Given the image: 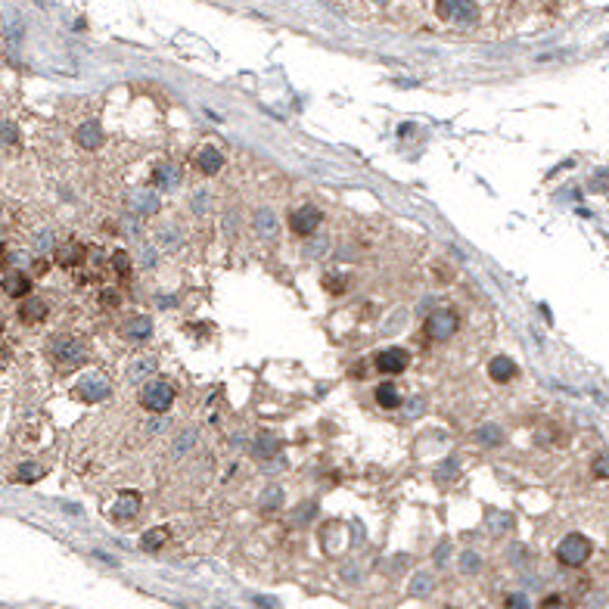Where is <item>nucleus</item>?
<instances>
[{
    "label": "nucleus",
    "instance_id": "nucleus-1",
    "mask_svg": "<svg viewBox=\"0 0 609 609\" xmlns=\"http://www.w3.org/2000/svg\"><path fill=\"white\" fill-rule=\"evenodd\" d=\"M591 541L584 535H578V532H572V535H566L560 541V547H556V556H560L562 566H584L591 556Z\"/></svg>",
    "mask_w": 609,
    "mask_h": 609
},
{
    "label": "nucleus",
    "instance_id": "nucleus-2",
    "mask_svg": "<svg viewBox=\"0 0 609 609\" xmlns=\"http://www.w3.org/2000/svg\"><path fill=\"white\" fill-rule=\"evenodd\" d=\"M171 401H174V389H171V383H165V379H153V383L143 389V407H146V411L165 413L171 407Z\"/></svg>",
    "mask_w": 609,
    "mask_h": 609
},
{
    "label": "nucleus",
    "instance_id": "nucleus-3",
    "mask_svg": "<svg viewBox=\"0 0 609 609\" xmlns=\"http://www.w3.org/2000/svg\"><path fill=\"white\" fill-rule=\"evenodd\" d=\"M426 339H432V342H445V339H451L454 336V330H457V314L454 311H432L426 318Z\"/></svg>",
    "mask_w": 609,
    "mask_h": 609
},
{
    "label": "nucleus",
    "instance_id": "nucleus-4",
    "mask_svg": "<svg viewBox=\"0 0 609 609\" xmlns=\"http://www.w3.org/2000/svg\"><path fill=\"white\" fill-rule=\"evenodd\" d=\"M289 227L296 237H311L320 227V209L318 205H298V211H292Z\"/></svg>",
    "mask_w": 609,
    "mask_h": 609
},
{
    "label": "nucleus",
    "instance_id": "nucleus-5",
    "mask_svg": "<svg viewBox=\"0 0 609 609\" xmlns=\"http://www.w3.org/2000/svg\"><path fill=\"white\" fill-rule=\"evenodd\" d=\"M78 395L84 401H90V404H96L100 398L109 395V379L103 373H88L84 379H78Z\"/></svg>",
    "mask_w": 609,
    "mask_h": 609
},
{
    "label": "nucleus",
    "instance_id": "nucleus-6",
    "mask_svg": "<svg viewBox=\"0 0 609 609\" xmlns=\"http://www.w3.org/2000/svg\"><path fill=\"white\" fill-rule=\"evenodd\" d=\"M50 354H56V361H62V364L75 367V364H81L84 361V346L81 342H75V339H53Z\"/></svg>",
    "mask_w": 609,
    "mask_h": 609
},
{
    "label": "nucleus",
    "instance_id": "nucleus-7",
    "mask_svg": "<svg viewBox=\"0 0 609 609\" xmlns=\"http://www.w3.org/2000/svg\"><path fill=\"white\" fill-rule=\"evenodd\" d=\"M411 364V354L404 352V348H386V352H379L376 354V370L379 373H401L404 367Z\"/></svg>",
    "mask_w": 609,
    "mask_h": 609
},
{
    "label": "nucleus",
    "instance_id": "nucleus-8",
    "mask_svg": "<svg viewBox=\"0 0 609 609\" xmlns=\"http://www.w3.org/2000/svg\"><path fill=\"white\" fill-rule=\"evenodd\" d=\"M439 13L454 22H469L476 16L473 0H439Z\"/></svg>",
    "mask_w": 609,
    "mask_h": 609
},
{
    "label": "nucleus",
    "instance_id": "nucleus-9",
    "mask_svg": "<svg viewBox=\"0 0 609 609\" xmlns=\"http://www.w3.org/2000/svg\"><path fill=\"white\" fill-rule=\"evenodd\" d=\"M488 373H491V379H497V383H510V379H516L519 367H516V361H510L507 354H497V358L488 364Z\"/></svg>",
    "mask_w": 609,
    "mask_h": 609
},
{
    "label": "nucleus",
    "instance_id": "nucleus-10",
    "mask_svg": "<svg viewBox=\"0 0 609 609\" xmlns=\"http://www.w3.org/2000/svg\"><path fill=\"white\" fill-rule=\"evenodd\" d=\"M19 318L25 320V324H38V320H44L47 318V302L44 298H22V304H19Z\"/></svg>",
    "mask_w": 609,
    "mask_h": 609
},
{
    "label": "nucleus",
    "instance_id": "nucleus-11",
    "mask_svg": "<svg viewBox=\"0 0 609 609\" xmlns=\"http://www.w3.org/2000/svg\"><path fill=\"white\" fill-rule=\"evenodd\" d=\"M75 140H78V146H84V149H96L103 143V128H100V122H84L81 128L75 131Z\"/></svg>",
    "mask_w": 609,
    "mask_h": 609
},
{
    "label": "nucleus",
    "instance_id": "nucleus-12",
    "mask_svg": "<svg viewBox=\"0 0 609 609\" xmlns=\"http://www.w3.org/2000/svg\"><path fill=\"white\" fill-rule=\"evenodd\" d=\"M28 289H31V280L22 271H7V280H3V292L13 298H25Z\"/></svg>",
    "mask_w": 609,
    "mask_h": 609
},
{
    "label": "nucleus",
    "instance_id": "nucleus-13",
    "mask_svg": "<svg viewBox=\"0 0 609 609\" xmlns=\"http://www.w3.org/2000/svg\"><path fill=\"white\" fill-rule=\"evenodd\" d=\"M196 165H199V171H203V174H218V171H221V165H224V156L218 153V149L205 146V149H199V153H196Z\"/></svg>",
    "mask_w": 609,
    "mask_h": 609
},
{
    "label": "nucleus",
    "instance_id": "nucleus-14",
    "mask_svg": "<svg viewBox=\"0 0 609 609\" xmlns=\"http://www.w3.org/2000/svg\"><path fill=\"white\" fill-rule=\"evenodd\" d=\"M122 333L128 339H146L149 333H153V320L143 318V314H134V318H128L122 324Z\"/></svg>",
    "mask_w": 609,
    "mask_h": 609
},
{
    "label": "nucleus",
    "instance_id": "nucleus-15",
    "mask_svg": "<svg viewBox=\"0 0 609 609\" xmlns=\"http://www.w3.org/2000/svg\"><path fill=\"white\" fill-rule=\"evenodd\" d=\"M137 510H140V494H137V491H125L122 497H118V504L112 507V516H116V519H131Z\"/></svg>",
    "mask_w": 609,
    "mask_h": 609
},
{
    "label": "nucleus",
    "instance_id": "nucleus-16",
    "mask_svg": "<svg viewBox=\"0 0 609 609\" xmlns=\"http://www.w3.org/2000/svg\"><path fill=\"white\" fill-rule=\"evenodd\" d=\"M153 181H156L159 190H171L181 181V171H177V165H156L153 168Z\"/></svg>",
    "mask_w": 609,
    "mask_h": 609
},
{
    "label": "nucleus",
    "instance_id": "nucleus-17",
    "mask_svg": "<svg viewBox=\"0 0 609 609\" xmlns=\"http://www.w3.org/2000/svg\"><path fill=\"white\" fill-rule=\"evenodd\" d=\"M153 370H156V358H140L128 367V379L131 383H143V379H149Z\"/></svg>",
    "mask_w": 609,
    "mask_h": 609
},
{
    "label": "nucleus",
    "instance_id": "nucleus-18",
    "mask_svg": "<svg viewBox=\"0 0 609 609\" xmlns=\"http://www.w3.org/2000/svg\"><path fill=\"white\" fill-rule=\"evenodd\" d=\"M252 448H255L258 457H274L280 445H277V439H274V432H258V435H255V445H252Z\"/></svg>",
    "mask_w": 609,
    "mask_h": 609
},
{
    "label": "nucleus",
    "instance_id": "nucleus-19",
    "mask_svg": "<svg viewBox=\"0 0 609 609\" xmlns=\"http://www.w3.org/2000/svg\"><path fill=\"white\" fill-rule=\"evenodd\" d=\"M376 401H379L383 407H389V411H392V407L401 404V395H398V389H395L392 383H383V386L376 389Z\"/></svg>",
    "mask_w": 609,
    "mask_h": 609
},
{
    "label": "nucleus",
    "instance_id": "nucleus-20",
    "mask_svg": "<svg viewBox=\"0 0 609 609\" xmlns=\"http://www.w3.org/2000/svg\"><path fill=\"white\" fill-rule=\"evenodd\" d=\"M196 439H199V432H196V429H183V432L174 439V445H171V454H174V457H181V454H187L190 448L196 445Z\"/></svg>",
    "mask_w": 609,
    "mask_h": 609
},
{
    "label": "nucleus",
    "instance_id": "nucleus-21",
    "mask_svg": "<svg viewBox=\"0 0 609 609\" xmlns=\"http://www.w3.org/2000/svg\"><path fill=\"white\" fill-rule=\"evenodd\" d=\"M168 541V528L165 526H159V528H153V532H146V535L140 538V544H143V550H159L162 544Z\"/></svg>",
    "mask_w": 609,
    "mask_h": 609
},
{
    "label": "nucleus",
    "instance_id": "nucleus-22",
    "mask_svg": "<svg viewBox=\"0 0 609 609\" xmlns=\"http://www.w3.org/2000/svg\"><path fill=\"white\" fill-rule=\"evenodd\" d=\"M84 246L81 243H68L66 249L60 252V264H66V268H72V264H81L84 261Z\"/></svg>",
    "mask_w": 609,
    "mask_h": 609
},
{
    "label": "nucleus",
    "instance_id": "nucleus-23",
    "mask_svg": "<svg viewBox=\"0 0 609 609\" xmlns=\"http://www.w3.org/2000/svg\"><path fill=\"white\" fill-rule=\"evenodd\" d=\"M131 199H134V203H137L134 209H137V211H143V215H153V211L159 209V199L153 196V193H134V196H131Z\"/></svg>",
    "mask_w": 609,
    "mask_h": 609
},
{
    "label": "nucleus",
    "instance_id": "nucleus-24",
    "mask_svg": "<svg viewBox=\"0 0 609 609\" xmlns=\"http://www.w3.org/2000/svg\"><path fill=\"white\" fill-rule=\"evenodd\" d=\"M476 439L482 441V445H497V441L504 439V432L497 426H494V423H488V426H482L479 432H476Z\"/></svg>",
    "mask_w": 609,
    "mask_h": 609
},
{
    "label": "nucleus",
    "instance_id": "nucleus-25",
    "mask_svg": "<svg viewBox=\"0 0 609 609\" xmlns=\"http://www.w3.org/2000/svg\"><path fill=\"white\" fill-rule=\"evenodd\" d=\"M44 476V467H38V463H22L19 473H16V479L19 482H38Z\"/></svg>",
    "mask_w": 609,
    "mask_h": 609
},
{
    "label": "nucleus",
    "instance_id": "nucleus-26",
    "mask_svg": "<svg viewBox=\"0 0 609 609\" xmlns=\"http://www.w3.org/2000/svg\"><path fill=\"white\" fill-rule=\"evenodd\" d=\"M255 224H258V231H261V237H271V233L277 231V221H274V215H271V211H268V209H264V211H258Z\"/></svg>",
    "mask_w": 609,
    "mask_h": 609
},
{
    "label": "nucleus",
    "instance_id": "nucleus-27",
    "mask_svg": "<svg viewBox=\"0 0 609 609\" xmlns=\"http://www.w3.org/2000/svg\"><path fill=\"white\" fill-rule=\"evenodd\" d=\"M429 591H432V578H429V575H417V578H413V584H411V594H413V597L429 594Z\"/></svg>",
    "mask_w": 609,
    "mask_h": 609
},
{
    "label": "nucleus",
    "instance_id": "nucleus-28",
    "mask_svg": "<svg viewBox=\"0 0 609 609\" xmlns=\"http://www.w3.org/2000/svg\"><path fill=\"white\" fill-rule=\"evenodd\" d=\"M112 268H116V274H122V277H125V274L131 271V258H128V252H125V249H122V252H116V255H112Z\"/></svg>",
    "mask_w": 609,
    "mask_h": 609
},
{
    "label": "nucleus",
    "instance_id": "nucleus-29",
    "mask_svg": "<svg viewBox=\"0 0 609 609\" xmlns=\"http://www.w3.org/2000/svg\"><path fill=\"white\" fill-rule=\"evenodd\" d=\"M280 501H283V491H280V488H274V491H268V494L261 497V507H264V510H277Z\"/></svg>",
    "mask_w": 609,
    "mask_h": 609
},
{
    "label": "nucleus",
    "instance_id": "nucleus-30",
    "mask_svg": "<svg viewBox=\"0 0 609 609\" xmlns=\"http://www.w3.org/2000/svg\"><path fill=\"white\" fill-rule=\"evenodd\" d=\"M594 476L597 479H609V454H600L594 461Z\"/></svg>",
    "mask_w": 609,
    "mask_h": 609
},
{
    "label": "nucleus",
    "instance_id": "nucleus-31",
    "mask_svg": "<svg viewBox=\"0 0 609 609\" xmlns=\"http://www.w3.org/2000/svg\"><path fill=\"white\" fill-rule=\"evenodd\" d=\"M504 609H532V606H528V597H526V594H510L507 603H504Z\"/></svg>",
    "mask_w": 609,
    "mask_h": 609
},
{
    "label": "nucleus",
    "instance_id": "nucleus-32",
    "mask_svg": "<svg viewBox=\"0 0 609 609\" xmlns=\"http://www.w3.org/2000/svg\"><path fill=\"white\" fill-rule=\"evenodd\" d=\"M461 569H463V572H476V569H479V556H476L473 550H467L463 560H461Z\"/></svg>",
    "mask_w": 609,
    "mask_h": 609
},
{
    "label": "nucleus",
    "instance_id": "nucleus-33",
    "mask_svg": "<svg viewBox=\"0 0 609 609\" xmlns=\"http://www.w3.org/2000/svg\"><path fill=\"white\" fill-rule=\"evenodd\" d=\"M541 609H566V606H562L560 597H547V600L541 603Z\"/></svg>",
    "mask_w": 609,
    "mask_h": 609
},
{
    "label": "nucleus",
    "instance_id": "nucleus-34",
    "mask_svg": "<svg viewBox=\"0 0 609 609\" xmlns=\"http://www.w3.org/2000/svg\"><path fill=\"white\" fill-rule=\"evenodd\" d=\"M103 302H106V304H118L122 298H118V292H116V289H106V292H103Z\"/></svg>",
    "mask_w": 609,
    "mask_h": 609
},
{
    "label": "nucleus",
    "instance_id": "nucleus-35",
    "mask_svg": "<svg viewBox=\"0 0 609 609\" xmlns=\"http://www.w3.org/2000/svg\"><path fill=\"white\" fill-rule=\"evenodd\" d=\"M448 550H451V544H448V541H445V544H439V550H435V562H445V554H448Z\"/></svg>",
    "mask_w": 609,
    "mask_h": 609
},
{
    "label": "nucleus",
    "instance_id": "nucleus-36",
    "mask_svg": "<svg viewBox=\"0 0 609 609\" xmlns=\"http://www.w3.org/2000/svg\"><path fill=\"white\" fill-rule=\"evenodd\" d=\"M16 140V128L13 125H7V143H13Z\"/></svg>",
    "mask_w": 609,
    "mask_h": 609
}]
</instances>
